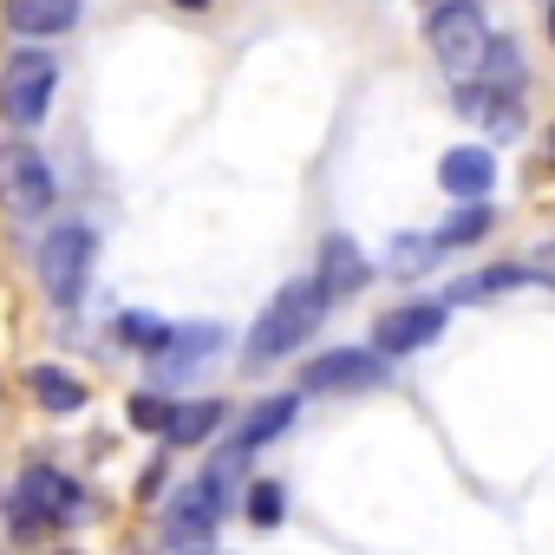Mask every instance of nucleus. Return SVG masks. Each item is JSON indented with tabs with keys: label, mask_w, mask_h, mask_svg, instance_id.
<instances>
[{
	"label": "nucleus",
	"mask_w": 555,
	"mask_h": 555,
	"mask_svg": "<svg viewBox=\"0 0 555 555\" xmlns=\"http://www.w3.org/2000/svg\"><path fill=\"white\" fill-rule=\"evenodd\" d=\"M386 366L379 353H360V347H340V353H321L308 366V392H340V386H379Z\"/></svg>",
	"instance_id": "obj_10"
},
{
	"label": "nucleus",
	"mask_w": 555,
	"mask_h": 555,
	"mask_svg": "<svg viewBox=\"0 0 555 555\" xmlns=\"http://www.w3.org/2000/svg\"><path fill=\"white\" fill-rule=\"evenodd\" d=\"M53 170H47V157L34 151V144H0V209L8 216H21V222H34V216H47L53 209Z\"/></svg>",
	"instance_id": "obj_7"
},
{
	"label": "nucleus",
	"mask_w": 555,
	"mask_h": 555,
	"mask_svg": "<svg viewBox=\"0 0 555 555\" xmlns=\"http://www.w3.org/2000/svg\"><path fill=\"white\" fill-rule=\"evenodd\" d=\"M282 503H288L282 483H255V490H248V522H255V529H274V522H282Z\"/></svg>",
	"instance_id": "obj_21"
},
{
	"label": "nucleus",
	"mask_w": 555,
	"mask_h": 555,
	"mask_svg": "<svg viewBox=\"0 0 555 555\" xmlns=\"http://www.w3.org/2000/svg\"><path fill=\"white\" fill-rule=\"evenodd\" d=\"M92 255H99V242H92L86 222H60L47 235V248H40V282H47V295L60 308H79V295L92 282Z\"/></svg>",
	"instance_id": "obj_6"
},
{
	"label": "nucleus",
	"mask_w": 555,
	"mask_h": 555,
	"mask_svg": "<svg viewBox=\"0 0 555 555\" xmlns=\"http://www.w3.org/2000/svg\"><path fill=\"white\" fill-rule=\"evenodd\" d=\"M216 425H222V405H216V399H196V405H170L164 438H170V444H203Z\"/></svg>",
	"instance_id": "obj_15"
},
{
	"label": "nucleus",
	"mask_w": 555,
	"mask_h": 555,
	"mask_svg": "<svg viewBox=\"0 0 555 555\" xmlns=\"http://www.w3.org/2000/svg\"><path fill=\"white\" fill-rule=\"evenodd\" d=\"M438 183H444L451 196L477 203V196H490V183H496V157H490L483 144H457V151H444V164H438Z\"/></svg>",
	"instance_id": "obj_11"
},
{
	"label": "nucleus",
	"mask_w": 555,
	"mask_h": 555,
	"mask_svg": "<svg viewBox=\"0 0 555 555\" xmlns=\"http://www.w3.org/2000/svg\"><path fill=\"white\" fill-rule=\"evenodd\" d=\"M34 399H40L47 412H79V405H86V386H79L73 373H60V366H34Z\"/></svg>",
	"instance_id": "obj_16"
},
{
	"label": "nucleus",
	"mask_w": 555,
	"mask_h": 555,
	"mask_svg": "<svg viewBox=\"0 0 555 555\" xmlns=\"http://www.w3.org/2000/svg\"><path fill=\"white\" fill-rule=\"evenodd\" d=\"M522 268H529V282H548V288H555V242H542Z\"/></svg>",
	"instance_id": "obj_24"
},
{
	"label": "nucleus",
	"mask_w": 555,
	"mask_h": 555,
	"mask_svg": "<svg viewBox=\"0 0 555 555\" xmlns=\"http://www.w3.org/2000/svg\"><path fill=\"white\" fill-rule=\"evenodd\" d=\"M516 99H522V86H490V79H457V112H464V118H477V125H490L496 138H509V131H522V112H516Z\"/></svg>",
	"instance_id": "obj_9"
},
{
	"label": "nucleus",
	"mask_w": 555,
	"mask_h": 555,
	"mask_svg": "<svg viewBox=\"0 0 555 555\" xmlns=\"http://www.w3.org/2000/svg\"><path fill=\"white\" fill-rule=\"evenodd\" d=\"M131 425H138V431H164V425H170V405L151 399V392H138V399H131Z\"/></svg>",
	"instance_id": "obj_22"
},
{
	"label": "nucleus",
	"mask_w": 555,
	"mask_h": 555,
	"mask_svg": "<svg viewBox=\"0 0 555 555\" xmlns=\"http://www.w3.org/2000/svg\"><path fill=\"white\" fill-rule=\"evenodd\" d=\"M314 282L327 288V301H340V295H360V288H366V261H360V248H353L347 235H327Z\"/></svg>",
	"instance_id": "obj_13"
},
{
	"label": "nucleus",
	"mask_w": 555,
	"mask_h": 555,
	"mask_svg": "<svg viewBox=\"0 0 555 555\" xmlns=\"http://www.w3.org/2000/svg\"><path fill=\"white\" fill-rule=\"evenodd\" d=\"M392 255H399V268H431V255H438V242H431V235H418V242L405 235V242H399Z\"/></svg>",
	"instance_id": "obj_23"
},
{
	"label": "nucleus",
	"mask_w": 555,
	"mask_h": 555,
	"mask_svg": "<svg viewBox=\"0 0 555 555\" xmlns=\"http://www.w3.org/2000/svg\"><path fill=\"white\" fill-rule=\"evenodd\" d=\"M548 157H555V131H548Z\"/></svg>",
	"instance_id": "obj_26"
},
{
	"label": "nucleus",
	"mask_w": 555,
	"mask_h": 555,
	"mask_svg": "<svg viewBox=\"0 0 555 555\" xmlns=\"http://www.w3.org/2000/svg\"><path fill=\"white\" fill-rule=\"evenodd\" d=\"M216 340H222L216 327H190V334H177V327H170V347H164L157 360H164L170 373H190V366H196L203 353H216Z\"/></svg>",
	"instance_id": "obj_17"
},
{
	"label": "nucleus",
	"mask_w": 555,
	"mask_h": 555,
	"mask_svg": "<svg viewBox=\"0 0 555 555\" xmlns=\"http://www.w3.org/2000/svg\"><path fill=\"white\" fill-rule=\"evenodd\" d=\"M53 92H60V60L40 53V47H21L8 60V73H0V118L34 131L47 112H53Z\"/></svg>",
	"instance_id": "obj_2"
},
{
	"label": "nucleus",
	"mask_w": 555,
	"mask_h": 555,
	"mask_svg": "<svg viewBox=\"0 0 555 555\" xmlns=\"http://www.w3.org/2000/svg\"><path fill=\"white\" fill-rule=\"evenodd\" d=\"M483 229H490V203L477 196V203H464V209H457V216H451V222H444L431 242H438V248H464V242H477Z\"/></svg>",
	"instance_id": "obj_18"
},
{
	"label": "nucleus",
	"mask_w": 555,
	"mask_h": 555,
	"mask_svg": "<svg viewBox=\"0 0 555 555\" xmlns=\"http://www.w3.org/2000/svg\"><path fill=\"white\" fill-rule=\"evenodd\" d=\"M548 27H555V14H548Z\"/></svg>",
	"instance_id": "obj_27"
},
{
	"label": "nucleus",
	"mask_w": 555,
	"mask_h": 555,
	"mask_svg": "<svg viewBox=\"0 0 555 555\" xmlns=\"http://www.w3.org/2000/svg\"><path fill=\"white\" fill-rule=\"evenodd\" d=\"M516 282H529V268H522V261L490 268V274H477V282H457V301H483V295H503V288H516Z\"/></svg>",
	"instance_id": "obj_19"
},
{
	"label": "nucleus",
	"mask_w": 555,
	"mask_h": 555,
	"mask_svg": "<svg viewBox=\"0 0 555 555\" xmlns=\"http://www.w3.org/2000/svg\"><path fill=\"white\" fill-rule=\"evenodd\" d=\"M229 470H235V457H229V464H216L209 477H196V483H183V490L170 496V509H164V542H170V548H203V542L216 535Z\"/></svg>",
	"instance_id": "obj_5"
},
{
	"label": "nucleus",
	"mask_w": 555,
	"mask_h": 555,
	"mask_svg": "<svg viewBox=\"0 0 555 555\" xmlns=\"http://www.w3.org/2000/svg\"><path fill=\"white\" fill-rule=\"evenodd\" d=\"M79 509H86L79 483L60 477V470H47V464H34V470L14 483V503H8V516H14L21 535H34V529H66Z\"/></svg>",
	"instance_id": "obj_4"
},
{
	"label": "nucleus",
	"mask_w": 555,
	"mask_h": 555,
	"mask_svg": "<svg viewBox=\"0 0 555 555\" xmlns=\"http://www.w3.org/2000/svg\"><path fill=\"white\" fill-rule=\"evenodd\" d=\"M170 8H183V14H209L216 0H170Z\"/></svg>",
	"instance_id": "obj_25"
},
{
	"label": "nucleus",
	"mask_w": 555,
	"mask_h": 555,
	"mask_svg": "<svg viewBox=\"0 0 555 555\" xmlns=\"http://www.w3.org/2000/svg\"><path fill=\"white\" fill-rule=\"evenodd\" d=\"M118 334H125L131 347H144V353H164V347H170V327H164V321H151V314H125V321H118Z\"/></svg>",
	"instance_id": "obj_20"
},
{
	"label": "nucleus",
	"mask_w": 555,
	"mask_h": 555,
	"mask_svg": "<svg viewBox=\"0 0 555 555\" xmlns=\"http://www.w3.org/2000/svg\"><path fill=\"white\" fill-rule=\"evenodd\" d=\"M438 334H444V308H438V301L392 308V314H379V327H373V353H379V360H405V353L431 347Z\"/></svg>",
	"instance_id": "obj_8"
},
{
	"label": "nucleus",
	"mask_w": 555,
	"mask_h": 555,
	"mask_svg": "<svg viewBox=\"0 0 555 555\" xmlns=\"http://www.w3.org/2000/svg\"><path fill=\"white\" fill-rule=\"evenodd\" d=\"M0 14H8L14 34L40 40V34H66V27H79V0H0Z\"/></svg>",
	"instance_id": "obj_12"
},
{
	"label": "nucleus",
	"mask_w": 555,
	"mask_h": 555,
	"mask_svg": "<svg viewBox=\"0 0 555 555\" xmlns=\"http://www.w3.org/2000/svg\"><path fill=\"white\" fill-rule=\"evenodd\" d=\"M490 21L477 14V0H438L431 8V53L451 79H477L483 53H490Z\"/></svg>",
	"instance_id": "obj_3"
},
{
	"label": "nucleus",
	"mask_w": 555,
	"mask_h": 555,
	"mask_svg": "<svg viewBox=\"0 0 555 555\" xmlns=\"http://www.w3.org/2000/svg\"><path fill=\"white\" fill-rule=\"evenodd\" d=\"M288 418H295V392L255 405V412H248V425L235 431V451H255V444H268V438H282V431H288Z\"/></svg>",
	"instance_id": "obj_14"
},
{
	"label": "nucleus",
	"mask_w": 555,
	"mask_h": 555,
	"mask_svg": "<svg viewBox=\"0 0 555 555\" xmlns=\"http://www.w3.org/2000/svg\"><path fill=\"white\" fill-rule=\"evenodd\" d=\"M327 288L314 282V274H301V282H288L282 295H274L261 314H255V327H248V366H268V360H288L321 321H327Z\"/></svg>",
	"instance_id": "obj_1"
}]
</instances>
